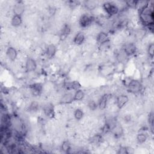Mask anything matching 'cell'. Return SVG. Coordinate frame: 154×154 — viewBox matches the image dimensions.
I'll list each match as a JSON object with an SVG mask.
<instances>
[{
  "label": "cell",
  "instance_id": "4fadbf2b",
  "mask_svg": "<svg viewBox=\"0 0 154 154\" xmlns=\"http://www.w3.org/2000/svg\"><path fill=\"white\" fill-rule=\"evenodd\" d=\"M72 147V144L71 143L67 140H64L61 144V146H60V148L64 152H69L70 149H71Z\"/></svg>",
  "mask_w": 154,
  "mask_h": 154
},
{
  "label": "cell",
  "instance_id": "30bf717a",
  "mask_svg": "<svg viewBox=\"0 0 154 154\" xmlns=\"http://www.w3.org/2000/svg\"><path fill=\"white\" fill-rule=\"evenodd\" d=\"M149 137L147 135V133L144 132H138L136 135V140L138 144L143 145L146 143Z\"/></svg>",
  "mask_w": 154,
  "mask_h": 154
},
{
  "label": "cell",
  "instance_id": "ba28073f",
  "mask_svg": "<svg viewBox=\"0 0 154 154\" xmlns=\"http://www.w3.org/2000/svg\"><path fill=\"white\" fill-rule=\"evenodd\" d=\"M57 50L58 49L57 48V46L53 44H49L47 45L45 51V55H46L48 58L52 59L55 56Z\"/></svg>",
  "mask_w": 154,
  "mask_h": 154
},
{
  "label": "cell",
  "instance_id": "7a4b0ae2",
  "mask_svg": "<svg viewBox=\"0 0 154 154\" xmlns=\"http://www.w3.org/2000/svg\"><path fill=\"white\" fill-rule=\"evenodd\" d=\"M37 68V63L34 58L28 57L25 63V69L26 72H34Z\"/></svg>",
  "mask_w": 154,
  "mask_h": 154
},
{
  "label": "cell",
  "instance_id": "52a82bcc",
  "mask_svg": "<svg viewBox=\"0 0 154 154\" xmlns=\"http://www.w3.org/2000/svg\"><path fill=\"white\" fill-rule=\"evenodd\" d=\"M96 40L97 45H99L103 43H105L106 42L110 40V37L108 32L103 31H101L96 36Z\"/></svg>",
  "mask_w": 154,
  "mask_h": 154
},
{
  "label": "cell",
  "instance_id": "5bb4252c",
  "mask_svg": "<svg viewBox=\"0 0 154 154\" xmlns=\"http://www.w3.org/2000/svg\"><path fill=\"white\" fill-rule=\"evenodd\" d=\"M147 52L148 54L149 57L150 58H153L154 54V45L153 43H150L147 45Z\"/></svg>",
  "mask_w": 154,
  "mask_h": 154
},
{
  "label": "cell",
  "instance_id": "277c9868",
  "mask_svg": "<svg viewBox=\"0 0 154 154\" xmlns=\"http://www.w3.org/2000/svg\"><path fill=\"white\" fill-rule=\"evenodd\" d=\"M86 36L84 32L79 31L76 33L73 38V43L75 46H82L85 41Z\"/></svg>",
  "mask_w": 154,
  "mask_h": 154
},
{
  "label": "cell",
  "instance_id": "5b68a950",
  "mask_svg": "<svg viewBox=\"0 0 154 154\" xmlns=\"http://www.w3.org/2000/svg\"><path fill=\"white\" fill-rule=\"evenodd\" d=\"M129 100L128 95L125 94H120L116 96V104L117 106V107L120 109H121L128 101Z\"/></svg>",
  "mask_w": 154,
  "mask_h": 154
},
{
  "label": "cell",
  "instance_id": "6da1fadb",
  "mask_svg": "<svg viewBox=\"0 0 154 154\" xmlns=\"http://www.w3.org/2000/svg\"><path fill=\"white\" fill-rule=\"evenodd\" d=\"M121 49L129 57L135 55V54L137 52L135 43L125 42L122 45Z\"/></svg>",
  "mask_w": 154,
  "mask_h": 154
},
{
  "label": "cell",
  "instance_id": "8fae6325",
  "mask_svg": "<svg viewBox=\"0 0 154 154\" xmlns=\"http://www.w3.org/2000/svg\"><path fill=\"white\" fill-rule=\"evenodd\" d=\"M85 96V92L82 89H79L75 91L73 100L81 102Z\"/></svg>",
  "mask_w": 154,
  "mask_h": 154
},
{
  "label": "cell",
  "instance_id": "3957f363",
  "mask_svg": "<svg viewBox=\"0 0 154 154\" xmlns=\"http://www.w3.org/2000/svg\"><path fill=\"white\" fill-rule=\"evenodd\" d=\"M13 11L14 14L20 15L22 16L25 11V5L24 2L22 1L16 2L13 7Z\"/></svg>",
  "mask_w": 154,
  "mask_h": 154
},
{
  "label": "cell",
  "instance_id": "8992f818",
  "mask_svg": "<svg viewBox=\"0 0 154 154\" xmlns=\"http://www.w3.org/2000/svg\"><path fill=\"white\" fill-rule=\"evenodd\" d=\"M7 57L11 61H14L17 60L18 53L16 49L13 46H9L5 50Z\"/></svg>",
  "mask_w": 154,
  "mask_h": 154
},
{
  "label": "cell",
  "instance_id": "7c38bea8",
  "mask_svg": "<svg viewBox=\"0 0 154 154\" xmlns=\"http://www.w3.org/2000/svg\"><path fill=\"white\" fill-rule=\"evenodd\" d=\"M84 114H85L81 108H76L74 110V112H73L74 118L78 122L82 120V119L84 116Z\"/></svg>",
  "mask_w": 154,
  "mask_h": 154
},
{
  "label": "cell",
  "instance_id": "9c48e42d",
  "mask_svg": "<svg viewBox=\"0 0 154 154\" xmlns=\"http://www.w3.org/2000/svg\"><path fill=\"white\" fill-rule=\"evenodd\" d=\"M22 23H23V19H22V16L14 14L11 19L10 24L14 28H17L21 26V24H22Z\"/></svg>",
  "mask_w": 154,
  "mask_h": 154
}]
</instances>
